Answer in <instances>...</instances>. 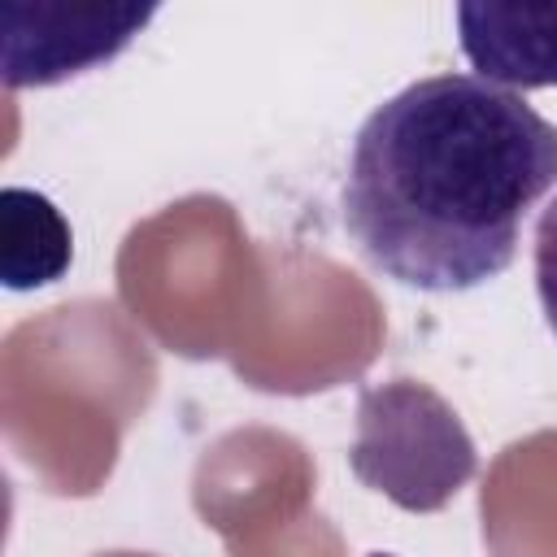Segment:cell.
<instances>
[{"label":"cell","mask_w":557,"mask_h":557,"mask_svg":"<svg viewBox=\"0 0 557 557\" xmlns=\"http://www.w3.org/2000/svg\"><path fill=\"white\" fill-rule=\"evenodd\" d=\"M557 187V126L479 74H431L357 131L344 226L418 292H470L509 270L522 218Z\"/></svg>","instance_id":"cell-1"},{"label":"cell","mask_w":557,"mask_h":557,"mask_svg":"<svg viewBox=\"0 0 557 557\" xmlns=\"http://www.w3.org/2000/svg\"><path fill=\"white\" fill-rule=\"evenodd\" d=\"M352 470L400 509L426 513L474 474V444L431 387L396 379L361 392Z\"/></svg>","instance_id":"cell-2"},{"label":"cell","mask_w":557,"mask_h":557,"mask_svg":"<svg viewBox=\"0 0 557 557\" xmlns=\"http://www.w3.org/2000/svg\"><path fill=\"white\" fill-rule=\"evenodd\" d=\"M152 4H22L4 17V87H52L113 61L148 22Z\"/></svg>","instance_id":"cell-3"},{"label":"cell","mask_w":557,"mask_h":557,"mask_svg":"<svg viewBox=\"0 0 557 557\" xmlns=\"http://www.w3.org/2000/svg\"><path fill=\"white\" fill-rule=\"evenodd\" d=\"M457 39L492 87H557V4H457Z\"/></svg>","instance_id":"cell-4"},{"label":"cell","mask_w":557,"mask_h":557,"mask_svg":"<svg viewBox=\"0 0 557 557\" xmlns=\"http://www.w3.org/2000/svg\"><path fill=\"white\" fill-rule=\"evenodd\" d=\"M74 257V235L61 209L30 187L0 191V274L4 287L30 292L57 283Z\"/></svg>","instance_id":"cell-5"},{"label":"cell","mask_w":557,"mask_h":557,"mask_svg":"<svg viewBox=\"0 0 557 557\" xmlns=\"http://www.w3.org/2000/svg\"><path fill=\"white\" fill-rule=\"evenodd\" d=\"M535 292L544 305V318L557 335V196L535 222Z\"/></svg>","instance_id":"cell-6"}]
</instances>
